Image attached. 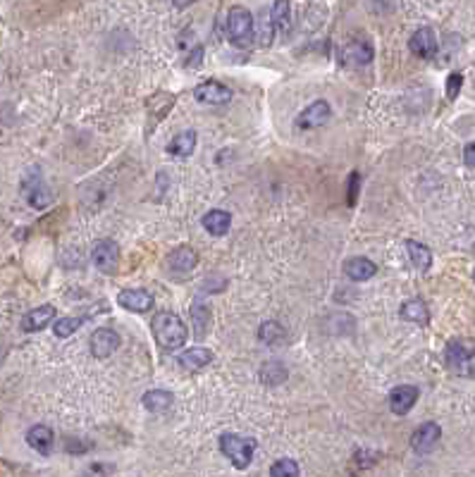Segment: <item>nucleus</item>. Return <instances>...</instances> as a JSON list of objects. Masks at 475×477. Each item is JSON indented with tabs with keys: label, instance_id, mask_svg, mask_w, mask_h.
I'll return each mask as SVG.
<instances>
[{
	"label": "nucleus",
	"instance_id": "obj_1",
	"mask_svg": "<svg viewBox=\"0 0 475 477\" xmlns=\"http://www.w3.org/2000/svg\"><path fill=\"white\" fill-rule=\"evenodd\" d=\"M151 332H153L155 342L160 344V349H165V351L181 349L189 339L186 325L181 322L179 315H174L170 310L155 313V318L151 320Z\"/></svg>",
	"mask_w": 475,
	"mask_h": 477
},
{
	"label": "nucleus",
	"instance_id": "obj_2",
	"mask_svg": "<svg viewBox=\"0 0 475 477\" xmlns=\"http://www.w3.org/2000/svg\"><path fill=\"white\" fill-rule=\"evenodd\" d=\"M227 38L234 48H251L253 38H256V24H253V15L246 8H232L227 15Z\"/></svg>",
	"mask_w": 475,
	"mask_h": 477
},
{
	"label": "nucleus",
	"instance_id": "obj_3",
	"mask_svg": "<svg viewBox=\"0 0 475 477\" xmlns=\"http://www.w3.org/2000/svg\"><path fill=\"white\" fill-rule=\"evenodd\" d=\"M220 451L232 461L234 468L244 470L249 468V463L253 459V451H256V442L249 439V437L242 434H223L220 437Z\"/></svg>",
	"mask_w": 475,
	"mask_h": 477
},
{
	"label": "nucleus",
	"instance_id": "obj_4",
	"mask_svg": "<svg viewBox=\"0 0 475 477\" xmlns=\"http://www.w3.org/2000/svg\"><path fill=\"white\" fill-rule=\"evenodd\" d=\"M91 258H94V265L99 267L101 272L113 274L117 270V263H120V248H117L113 239H101L96 241Z\"/></svg>",
	"mask_w": 475,
	"mask_h": 477
},
{
	"label": "nucleus",
	"instance_id": "obj_5",
	"mask_svg": "<svg viewBox=\"0 0 475 477\" xmlns=\"http://www.w3.org/2000/svg\"><path fill=\"white\" fill-rule=\"evenodd\" d=\"M117 346H120V335L115 330L99 327L91 335V354H94V358H99V361H106V358L113 356Z\"/></svg>",
	"mask_w": 475,
	"mask_h": 477
},
{
	"label": "nucleus",
	"instance_id": "obj_6",
	"mask_svg": "<svg viewBox=\"0 0 475 477\" xmlns=\"http://www.w3.org/2000/svg\"><path fill=\"white\" fill-rule=\"evenodd\" d=\"M194 96L203 106H225L232 101V89L220 82H203L201 86L194 89Z\"/></svg>",
	"mask_w": 475,
	"mask_h": 477
},
{
	"label": "nucleus",
	"instance_id": "obj_7",
	"mask_svg": "<svg viewBox=\"0 0 475 477\" xmlns=\"http://www.w3.org/2000/svg\"><path fill=\"white\" fill-rule=\"evenodd\" d=\"M442 439V430L437 422H423L411 434V447L415 454H430Z\"/></svg>",
	"mask_w": 475,
	"mask_h": 477
},
{
	"label": "nucleus",
	"instance_id": "obj_8",
	"mask_svg": "<svg viewBox=\"0 0 475 477\" xmlns=\"http://www.w3.org/2000/svg\"><path fill=\"white\" fill-rule=\"evenodd\" d=\"M24 189V198L29 201V206H34V208H45L53 201V193L48 191V186L43 184V179H41V174L36 172H29V177L24 179V184H22Z\"/></svg>",
	"mask_w": 475,
	"mask_h": 477
},
{
	"label": "nucleus",
	"instance_id": "obj_9",
	"mask_svg": "<svg viewBox=\"0 0 475 477\" xmlns=\"http://www.w3.org/2000/svg\"><path fill=\"white\" fill-rule=\"evenodd\" d=\"M330 115H332L330 103L328 101H315L296 117V127L298 129H320L323 124H328Z\"/></svg>",
	"mask_w": 475,
	"mask_h": 477
},
{
	"label": "nucleus",
	"instance_id": "obj_10",
	"mask_svg": "<svg viewBox=\"0 0 475 477\" xmlns=\"http://www.w3.org/2000/svg\"><path fill=\"white\" fill-rule=\"evenodd\" d=\"M415 401H418V389L413 384H399L389 394V410L394 415H406L415 406Z\"/></svg>",
	"mask_w": 475,
	"mask_h": 477
},
{
	"label": "nucleus",
	"instance_id": "obj_11",
	"mask_svg": "<svg viewBox=\"0 0 475 477\" xmlns=\"http://www.w3.org/2000/svg\"><path fill=\"white\" fill-rule=\"evenodd\" d=\"M117 303L132 313H146L153 308V296L144 289H125L117 293Z\"/></svg>",
	"mask_w": 475,
	"mask_h": 477
},
{
	"label": "nucleus",
	"instance_id": "obj_12",
	"mask_svg": "<svg viewBox=\"0 0 475 477\" xmlns=\"http://www.w3.org/2000/svg\"><path fill=\"white\" fill-rule=\"evenodd\" d=\"M27 444L36 451V454L50 456L53 444H55V434H53V430L45 427V425H34V427H29V432H27Z\"/></svg>",
	"mask_w": 475,
	"mask_h": 477
},
{
	"label": "nucleus",
	"instance_id": "obj_13",
	"mask_svg": "<svg viewBox=\"0 0 475 477\" xmlns=\"http://www.w3.org/2000/svg\"><path fill=\"white\" fill-rule=\"evenodd\" d=\"M213 351L211 349H203V346H194V349H189V351H184L177 361H179V365L184 370H189V372H199V370H203V368H208V365L213 363Z\"/></svg>",
	"mask_w": 475,
	"mask_h": 477
},
{
	"label": "nucleus",
	"instance_id": "obj_14",
	"mask_svg": "<svg viewBox=\"0 0 475 477\" xmlns=\"http://www.w3.org/2000/svg\"><path fill=\"white\" fill-rule=\"evenodd\" d=\"M50 322H55V308L53 305H38V308L29 310L22 318V330L24 332H41L48 327Z\"/></svg>",
	"mask_w": 475,
	"mask_h": 477
},
{
	"label": "nucleus",
	"instance_id": "obj_15",
	"mask_svg": "<svg viewBox=\"0 0 475 477\" xmlns=\"http://www.w3.org/2000/svg\"><path fill=\"white\" fill-rule=\"evenodd\" d=\"M408 45H411V50H413L415 55L432 57L435 53H437V36H435V31L430 27H423V29H418L411 36Z\"/></svg>",
	"mask_w": 475,
	"mask_h": 477
},
{
	"label": "nucleus",
	"instance_id": "obj_16",
	"mask_svg": "<svg viewBox=\"0 0 475 477\" xmlns=\"http://www.w3.org/2000/svg\"><path fill=\"white\" fill-rule=\"evenodd\" d=\"M199 265V253L191 246H179L167 256V267L174 272H191Z\"/></svg>",
	"mask_w": 475,
	"mask_h": 477
},
{
	"label": "nucleus",
	"instance_id": "obj_17",
	"mask_svg": "<svg viewBox=\"0 0 475 477\" xmlns=\"http://www.w3.org/2000/svg\"><path fill=\"white\" fill-rule=\"evenodd\" d=\"M475 356V339H452L447 344L449 365H464Z\"/></svg>",
	"mask_w": 475,
	"mask_h": 477
},
{
	"label": "nucleus",
	"instance_id": "obj_18",
	"mask_svg": "<svg viewBox=\"0 0 475 477\" xmlns=\"http://www.w3.org/2000/svg\"><path fill=\"white\" fill-rule=\"evenodd\" d=\"M375 272H377V265L363 256L349 258L347 263H344V274H347L349 279H354V282H366V279L375 277Z\"/></svg>",
	"mask_w": 475,
	"mask_h": 477
},
{
	"label": "nucleus",
	"instance_id": "obj_19",
	"mask_svg": "<svg viewBox=\"0 0 475 477\" xmlns=\"http://www.w3.org/2000/svg\"><path fill=\"white\" fill-rule=\"evenodd\" d=\"M344 64L349 67H363L373 60V48L366 41H351L349 45H344Z\"/></svg>",
	"mask_w": 475,
	"mask_h": 477
},
{
	"label": "nucleus",
	"instance_id": "obj_20",
	"mask_svg": "<svg viewBox=\"0 0 475 477\" xmlns=\"http://www.w3.org/2000/svg\"><path fill=\"white\" fill-rule=\"evenodd\" d=\"M258 339L270 349H279V346L287 344V330L282 327L275 320H268L258 327Z\"/></svg>",
	"mask_w": 475,
	"mask_h": 477
},
{
	"label": "nucleus",
	"instance_id": "obj_21",
	"mask_svg": "<svg viewBox=\"0 0 475 477\" xmlns=\"http://www.w3.org/2000/svg\"><path fill=\"white\" fill-rule=\"evenodd\" d=\"M201 225H203L206 232L213 234V237H223V234L230 232V227H232V215L227 211H211L203 215Z\"/></svg>",
	"mask_w": 475,
	"mask_h": 477
},
{
	"label": "nucleus",
	"instance_id": "obj_22",
	"mask_svg": "<svg viewBox=\"0 0 475 477\" xmlns=\"http://www.w3.org/2000/svg\"><path fill=\"white\" fill-rule=\"evenodd\" d=\"M141 401H144V408L151 410V413H165V410L172 408L174 396L165 389H151V391H146Z\"/></svg>",
	"mask_w": 475,
	"mask_h": 477
},
{
	"label": "nucleus",
	"instance_id": "obj_23",
	"mask_svg": "<svg viewBox=\"0 0 475 477\" xmlns=\"http://www.w3.org/2000/svg\"><path fill=\"white\" fill-rule=\"evenodd\" d=\"M399 313L406 322H413V325H428L430 322V310H428V305L418 298L406 301V303L401 305Z\"/></svg>",
	"mask_w": 475,
	"mask_h": 477
},
{
	"label": "nucleus",
	"instance_id": "obj_24",
	"mask_svg": "<svg viewBox=\"0 0 475 477\" xmlns=\"http://www.w3.org/2000/svg\"><path fill=\"white\" fill-rule=\"evenodd\" d=\"M196 141H199V136H196V132H191V129H186V132H179L170 143H167V153H170V155H179V158H184V155H191L194 148H196Z\"/></svg>",
	"mask_w": 475,
	"mask_h": 477
},
{
	"label": "nucleus",
	"instance_id": "obj_25",
	"mask_svg": "<svg viewBox=\"0 0 475 477\" xmlns=\"http://www.w3.org/2000/svg\"><path fill=\"white\" fill-rule=\"evenodd\" d=\"M403 246H406L408 258H411V263H413L415 270L425 272L428 267L432 265V253H430V248H428V246H423V244H418V241H413V239H408Z\"/></svg>",
	"mask_w": 475,
	"mask_h": 477
},
{
	"label": "nucleus",
	"instance_id": "obj_26",
	"mask_svg": "<svg viewBox=\"0 0 475 477\" xmlns=\"http://www.w3.org/2000/svg\"><path fill=\"white\" fill-rule=\"evenodd\" d=\"M191 320H194V332H196V337H206V332L213 322V313L206 303H194Z\"/></svg>",
	"mask_w": 475,
	"mask_h": 477
},
{
	"label": "nucleus",
	"instance_id": "obj_27",
	"mask_svg": "<svg viewBox=\"0 0 475 477\" xmlns=\"http://www.w3.org/2000/svg\"><path fill=\"white\" fill-rule=\"evenodd\" d=\"M260 380H263V384H282L287 380V368L277 361L265 363L263 368H260Z\"/></svg>",
	"mask_w": 475,
	"mask_h": 477
},
{
	"label": "nucleus",
	"instance_id": "obj_28",
	"mask_svg": "<svg viewBox=\"0 0 475 477\" xmlns=\"http://www.w3.org/2000/svg\"><path fill=\"white\" fill-rule=\"evenodd\" d=\"M82 325H84L82 318H60L53 322V332H55V337L67 339V337H72Z\"/></svg>",
	"mask_w": 475,
	"mask_h": 477
},
{
	"label": "nucleus",
	"instance_id": "obj_29",
	"mask_svg": "<svg viewBox=\"0 0 475 477\" xmlns=\"http://www.w3.org/2000/svg\"><path fill=\"white\" fill-rule=\"evenodd\" d=\"M270 477H298V466L291 459H279L270 466Z\"/></svg>",
	"mask_w": 475,
	"mask_h": 477
},
{
	"label": "nucleus",
	"instance_id": "obj_30",
	"mask_svg": "<svg viewBox=\"0 0 475 477\" xmlns=\"http://www.w3.org/2000/svg\"><path fill=\"white\" fill-rule=\"evenodd\" d=\"M272 22L279 24L282 29L289 27V5L287 3H275V5H272Z\"/></svg>",
	"mask_w": 475,
	"mask_h": 477
},
{
	"label": "nucleus",
	"instance_id": "obj_31",
	"mask_svg": "<svg viewBox=\"0 0 475 477\" xmlns=\"http://www.w3.org/2000/svg\"><path fill=\"white\" fill-rule=\"evenodd\" d=\"M461 86H464V74L461 72H452L447 79V98L449 101H454L459 94H461Z\"/></svg>",
	"mask_w": 475,
	"mask_h": 477
},
{
	"label": "nucleus",
	"instance_id": "obj_32",
	"mask_svg": "<svg viewBox=\"0 0 475 477\" xmlns=\"http://www.w3.org/2000/svg\"><path fill=\"white\" fill-rule=\"evenodd\" d=\"M359 184H361V174L359 172H351L349 177V189H347V203L356 206V198H359Z\"/></svg>",
	"mask_w": 475,
	"mask_h": 477
},
{
	"label": "nucleus",
	"instance_id": "obj_33",
	"mask_svg": "<svg viewBox=\"0 0 475 477\" xmlns=\"http://www.w3.org/2000/svg\"><path fill=\"white\" fill-rule=\"evenodd\" d=\"M464 160H466V165H468V167H475V141H473V143H468V146H466V150H464Z\"/></svg>",
	"mask_w": 475,
	"mask_h": 477
},
{
	"label": "nucleus",
	"instance_id": "obj_34",
	"mask_svg": "<svg viewBox=\"0 0 475 477\" xmlns=\"http://www.w3.org/2000/svg\"><path fill=\"white\" fill-rule=\"evenodd\" d=\"M473 277H475V274H473Z\"/></svg>",
	"mask_w": 475,
	"mask_h": 477
}]
</instances>
